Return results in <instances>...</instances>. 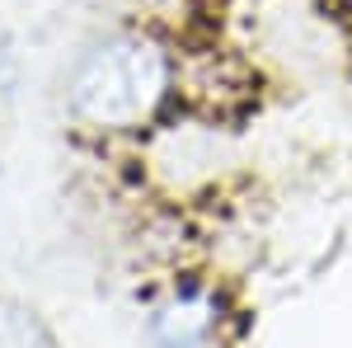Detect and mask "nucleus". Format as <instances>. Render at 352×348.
Masks as SVG:
<instances>
[{
    "instance_id": "nucleus-3",
    "label": "nucleus",
    "mask_w": 352,
    "mask_h": 348,
    "mask_svg": "<svg viewBox=\"0 0 352 348\" xmlns=\"http://www.w3.org/2000/svg\"><path fill=\"white\" fill-rule=\"evenodd\" d=\"M19 85H24V52H19V38L0 24V108L14 104Z\"/></svg>"
},
{
    "instance_id": "nucleus-4",
    "label": "nucleus",
    "mask_w": 352,
    "mask_h": 348,
    "mask_svg": "<svg viewBox=\"0 0 352 348\" xmlns=\"http://www.w3.org/2000/svg\"><path fill=\"white\" fill-rule=\"evenodd\" d=\"M202 348H217V344H202Z\"/></svg>"
},
{
    "instance_id": "nucleus-1",
    "label": "nucleus",
    "mask_w": 352,
    "mask_h": 348,
    "mask_svg": "<svg viewBox=\"0 0 352 348\" xmlns=\"http://www.w3.org/2000/svg\"><path fill=\"white\" fill-rule=\"evenodd\" d=\"M174 57L160 38L118 28L89 43L66 76V113L94 132L146 127L169 99Z\"/></svg>"
},
{
    "instance_id": "nucleus-2",
    "label": "nucleus",
    "mask_w": 352,
    "mask_h": 348,
    "mask_svg": "<svg viewBox=\"0 0 352 348\" xmlns=\"http://www.w3.org/2000/svg\"><path fill=\"white\" fill-rule=\"evenodd\" d=\"M0 348H61L47 316L19 296L0 292Z\"/></svg>"
}]
</instances>
